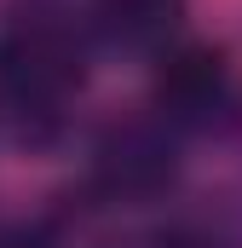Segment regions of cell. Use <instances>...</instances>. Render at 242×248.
Here are the masks:
<instances>
[{
  "mask_svg": "<svg viewBox=\"0 0 242 248\" xmlns=\"http://www.w3.org/2000/svg\"><path fill=\"white\" fill-rule=\"evenodd\" d=\"M81 87V46L46 17L0 29V104L23 127H52Z\"/></svg>",
  "mask_w": 242,
  "mask_h": 248,
  "instance_id": "1",
  "label": "cell"
},
{
  "mask_svg": "<svg viewBox=\"0 0 242 248\" xmlns=\"http://www.w3.org/2000/svg\"><path fill=\"white\" fill-rule=\"evenodd\" d=\"M98 35L116 46H162L184 17V0H98Z\"/></svg>",
  "mask_w": 242,
  "mask_h": 248,
  "instance_id": "4",
  "label": "cell"
},
{
  "mask_svg": "<svg viewBox=\"0 0 242 248\" xmlns=\"http://www.w3.org/2000/svg\"><path fill=\"white\" fill-rule=\"evenodd\" d=\"M110 248H213V243L196 231H144V237H127V243H110Z\"/></svg>",
  "mask_w": 242,
  "mask_h": 248,
  "instance_id": "5",
  "label": "cell"
},
{
  "mask_svg": "<svg viewBox=\"0 0 242 248\" xmlns=\"http://www.w3.org/2000/svg\"><path fill=\"white\" fill-rule=\"evenodd\" d=\"M173 173H179V156H173V139L162 133V127H116L104 144H98V156H92V179L104 196H127V202H144V196H156V190L173 185Z\"/></svg>",
  "mask_w": 242,
  "mask_h": 248,
  "instance_id": "3",
  "label": "cell"
},
{
  "mask_svg": "<svg viewBox=\"0 0 242 248\" xmlns=\"http://www.w3.org/2000/svg\"><path fill=\"white\" fill-rule=\"evenodd\" d=\"M0 248H46V237H35V231H0Z\"/></svg>",
  "mask_w": 242,
  "mask_h": 248,
  "instance_id": "6",
  "label": "cell"
},
{
  "mask_svg": "<svg viewBox=\"0 0 242 248\" xmlns=\"http://www.w3.org/2000/svg\"><path fill=\"white\" fill-rule=\"evenodd\" d=\"M237 104L231 63L213 46H179L156 69V110L167 127H213Z\"/></svg>",
  "mask_w": 242,
  "mask_h": 248,
  "instance_id": "2",
  "label": "cell"
}]
</instances>
